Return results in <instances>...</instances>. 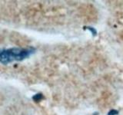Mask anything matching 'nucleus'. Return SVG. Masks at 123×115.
<instances>
[{"label":"nucleus","mask_w":123,"mask_h":115,"mask_svg":"<svg viewBox=\"0 0 123 115\" xmlns=\"http://www.w3.org/2000/svg\"><path fill=\"white\" fill-rule=\"evenodd\" d=\"M35 52L34 48H12L0 50V62L6 64L13 61H21L29 58Z\"/></svg>","instance_id":"f257e3e1"}]
</instances>
